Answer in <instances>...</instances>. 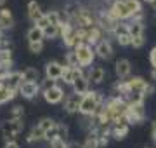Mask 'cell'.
<instances>
[{"mask_svg": "<svg viewBox=\"0 0 156 148\" xmlns=\"http://www.w3.org/2000/svg\"><path fill=\"white\" fill-rule=\"evenodd\" d=\"M102 103H104V96L99 91H89L87 94L82 96V103H80L78 113L82 117H92L94 112L99 108Z\"/></svg>", "mask_w": 156, "mask_h": 148, "instance_id": "obj_1", "label": "cell"}, {"mask_svg": "<svg viewBox=\"0 0 156 148\" xmlns=\"http://www.w3.org/2000/svg\"><path fill=\"white\" fill-rule=\"evenodd\" d=\"M24 129V122L23 119H5L0 122V132H2V136L7 139H14V138L23 132Z\"/></svg>", "mask_w": 156, "mask_h": 148, "instance_id": "obj_2", "label": "cell"}, {"mask_svg": "<svg viewBox=\"0 0 156 148\" xmlns=\"http://www.w3.org/2000/svg\"><path fill=\"white\" fill-rule=\"evenodd\" d=\"M59 30H61V35H59V37L62 39V44H64V47H68L69 51L75 49V47L80 44L78 39H76V26H75L71 21H62Z\"/></svg>", "mask_w": 156, "mask_h": 148, "instance_id": "obj_3", "label": "cell"}, {"mask_svg": "<svg viewBox=\"0 0 156 148\" xmlns=\"http://www.w3.org/2000/svg\"><path fill=\"white\" fill-rule=\"evenodd\" d=\"M73 51H75V54H76L80 68H87V66H90V65L94 63L95 52H94V49H92V46H89L87 42H80Z\"/></svg>", "mask_w": 156, "mask_h": 148, "instance_id": "obj_4", "label": "cell"}, {"mask_svg": "<svg viewBox=\"0 0 156 148\" xmlns=\"http://www.w3.org/2000/svg\"><path fill=\"white\" fill-rule=\"evenodd\" d=\"M108 12H109V16L113 19L122 21V23H127V21H130V17H132L127 4H125V0H116L111 7H108Z\"/></svg>", "mask_w": 156, "mask_h": 148, "instance_id": "obj_5", "label": "cell"}, {"mask_svg": "<svg viewBox=\"0 0 156 148\" xmlns=\"http://www.w3.org/2000/svg\"><path fill=\"white\" fill-rule=\"evenodd\" d=\"M127 124H140L146 119V110H144V103H137V105H128L127 113H125Z\"/></svg>", "mask_w": 156, "mask_h": 148, "instance_id": "obj_6", "label": "cell"}, {"mask_svg": "<svg viewBox=\"0 0 156 148\" xmlns=\"http://www.w3.org/2000/svg\"><path fill=\"white\" fill-rule=\"evenodd\" d=\"M113 37L116 39L118 46H122V47L132 46V37L128 33V23H122V21H120V23L116 24L115 31H113Z\"/></svg>", "mask_w": 156, "mask_h": 148, "instance_id": "obj_7", "label": "cell"}, {"mask_svg": "<svg viewBox=\"0 0 156 148\" xmlns=\"http://www.w3.org/2000/svg\"><path fill=\"white\" fill-rule=\"evenodd\" d=\"M42 96H44L45 103H49V105H59L64 101V89L61 86H54L42 92Z\"/></svg>", "mask_w": 156, "mask_h": 148, "instance_id": "obj_8", "label": "cell"}, {"mask_svg": "<svg viewBox=\"0 0 156 148\" xmlns=\"http://www.w3.org/2000/svg\"><path fill=\"white\" fill-rule=\"evenodd\" d=\"M94 52H95V56L101 57V59H111L113 54H115V49H113V44H111V40L109 39H104V40H101L99 44L94 47Z\"/></svg>", "mask_w": 156, "mask_h": 148, "instance_id": "obj_9", "label": "cell"}, {"mask_svg": "<svg viewBox=\"0 0 156 148\" xmlns=\"http://www.w3.org/2000/svg\"><path fill=\"white\" fill-rule=\"evenodd\" d=\"M62 70H64V65L59 61H47L45 65V77L54 82H59L62 77Z\"/></svg>", "mask_w": 156, "mask_h": 148, "instance_id": "obj_10", "label": "cell"}, {"mask_svg": "<svg viewBox=\"0 0 156 148\" xmlns=\"http://www.w3.org/2000/svg\"><path fill=\"white\" fill-rule=\"evenodd\" d=\"M130 72H132V63L128 61L127 57H120L115 63V73L120 80H127L130 77Z\"/></svg>", "mask_w": 156, "mask_h": 148, "instance_id": "obj_11", "label": "cell"}, {"mask_svg": "<svg viewBox=\"0 0 156 148\" xmlns=\"http://www.w3.org/2000/svg\"><path fill=\"white\" fill-rule=\"evenodd\" d=\"M21 84H23V75H21V72H17V70H12L11 73L2 80V86L7 87V89H11V91H16V92L19 91Z\"/></svg>", "mask_w": 156, "mask_h": 148, "instance_id": "obj_12", "label": "cell"}, {"mask_svg": "<svg viewBox=\"0 0 156 148\" xmlns=\"http://www.w3.org/2000/svg\"><path fill=\"white\" fill-rule=\"evenodd\" d=\"M19 96H23L24 99H35V98L40 94V86L37 82H23L19 91H17Z\"/></svg>", "mask_w": 156, "mask_h": 148, "instance_id": "obj_13", "label": "cell"}, {"mask_svg": "<svg viewBox=\"0 0 156 148\" xmlns=\"http://www.w3.org/2000/svg\"><path fill=\"white\" fill-rule=\"evenodd\" d=\"M80 103H82V96H80V94L71 92V94H66V96H64V105H62V108H64V112H66V113H69V115L78 113Z\"/></svg>", "mask_w": 156, "mask_h": 148, "instance_id": "obj_14", "label": "cell"}, {"mask_svg": "<svg viewBox=\"0 0 156 148\" xmlns=\"http://www.w3.org/2000/svg\"><path fill=\"white\" fill-rule=\"evenodd\" d=\"M71 87H73V92H75V94H80V96L87 94V92L90 91L89 77H87V75H80V77H76V79L73 80Z\"/></svg>", "mask_w": 156, "mask_h": 148, "instance_id": "obj_15", "label": "cell"}, {"mask_svg": "<svg viewBox=\"0 0 156 148\" xmlns=\"http://www.w3.org/2000/svg\"><path fill=\"white\" fill-rule=\"evenodd\" d=\"M101 40H104V30L101 28L99 24H94L92 28L87 30V44L89 46H97Z\"/></svg>", "mask_w": 156, "mask_h": 148, "instance_id": "obj_16", "label": "cell"}, {"mask_svg": "<svg viewBox=\"0 0 156 148\" xmlns=\"http://www.w3.org/2000/svg\"><path fill=\"white\" fill-rule=\"evenodd\" d=\"M26 11H28V17H30V21H31V23H37L38 19H42V17L45 16V12L42 11V7H40V4L37 2V0L28 2Z\"/></svg>", "mask_w": 156, "mask_h": 148, "instance_id": "obj_17", "label": "cell"}, {"mask_svg": "<svg viewBox=\"0 0 156 148\" xmlns=\"http://www.w3.org/2000/svg\"><path fill=\"white\" fill-rule=\"evenodd\" d=\"M87 77H89V82L90 84H95V86H99V84H102L104 82V79H106V70L102 68V66H92L90 68V72L87 73Z\"/></svg>", "mask_w": 156, "mask_h": 148, "instance_id": "obj_18", "label": "cell"}, {"mask_svg": "<svg viewBox=\"0 0 156 148\" xmlns=\"http://www.w3.org/2000/svg\"><path fill=\"white\" fill-rule=\"evenodd\" d=\"M128 82V87H130V92H142L144 94L146 92V87H147V80L142 79V77H130V79H127ZM146 96V94H144Z\"/></svg>", "mask_w": 156, "mask_h": 148, "instance_id": "obj_19", "label": "cell"}, {"mask_svg": "<svg viewBox=\"0 0 156 148\" xmlns=\"http://www.w3.org/2000/svg\"><path fill=\"white\" fill-rule=\"evenodd\" d=\"M14 26V16L9 9H0V30L5 31Z\"/></svg>", "mask_w": 156, "mask_h": 148, "instance_id": "obj_20", "label": "cell"}, {"mask_svg": "<svg viewBox=\"0 0 156 148\" xmlns=\"http://www.w3.org/2000/svg\"><path fill=\"white\" fill-rule=\"evenodd\" d=\"M128 131H130L128 124H115L111 125V138H115L116 141H122L128 136Z\"/></svg>", "mask_w": 156, "mask_h": 148, "instance_id": "obj_21", "label": "cell"}, {"mask_svg": "<svg viewBox=\"0 0 156 148\" xmlns=\"http://www.w3.org/2000/svg\"><path fill=\"white\" fill-rule=\"evenodd\" d=\"M23 75V82H40V70L35 68V66H26V68L21 72Z\"/></svg>", "mask_w": 156, "mask_h": 148, "instance_id": "obj_22", "label": "cell"}, {"mask_svg": "<svg viewBox=\"0 0 156 148\" xmlns=\"http://www.w3.org/2000/svg\"><path fill=\"white\" fill-rule=\"evenodd\" d=\"M26 39H28V44H38V42H44L45 37H44V30H40L38 26H31L26 33Z\"/></svg>", "mask_w": 156, "mask_h": 148, "instance_id": "obj_23", "label": "cell"}, {"mask_svg": "<svg viewBox=\"0 0 156 148\" xmlns=\"http://www.w3.org/2000/svg\"><path fill=\"white\" fill-rule=\"evenodd\" d=\"M128 33L132 39L144 37V23L140 21H128Z\"/></svg>", "mask_w": 156, "mask_h": 148, "instance_id": "obj_24", "label": "cell"}, {"mask_svg": "<svg viewBox=\"0 0 156 148\" xmlns=\"http://www.w3.org/2000/svg\"><path fill=\"white\" fill-rule=\"evenodd\" d=\"M44 138H45V132L40 129L38 125H33L31 131H30V134L26 136V141L28 143H38V141H44Z\"/></svg>", "mask_w": 156, "mask_h": 148, "instance_id": "obj_25", "label": "cell"}, {"mask_svg": "<svg viewBox=\"0 0 156 148\" xmlns=\"http://www.w3.org/2000/svg\"><path fill=\"white\" fill-rule=\"evenodd\" d=\"M16 96H17L16 91H11V89L4 87L2 86V82H0V106L5 105V103H9V101H12Z\"/></svg>", "mask_w": 156, "mask_h": 148, "instance_id": "obj_26", "label": "cell"}, {"mask_svg": "<svg viewBox=\"0 0 156 148\" xmlns=\"http://www.w3.org/2000/svg\"><path fill=\"white\" fill-rule=\"evenodd\" d=\"M64 66H69V68H78L80 65H78V59H76V54H75V51H68L66 54H64V63H62Z\"/></svg>", "mask_w": 156, "mask_h": 148, "instance_id": "obj_27", "label": "cell"}, {"mask_svg": "<svg viewBox=\"0 0 156 148\" xmlns=\"http://www.w3.org/2000/svg\"><path fill=\"white\" fill-rule=\"evenodd\" d=\"M125 4H127L128 11H130V14H132V16H135V14L142 12V2H140V0H125Z\"/></svg>", "mask_w": 156, "mask_h": 148, "instance_id": "obj_28", "label": "cell"}, {"mask_svg": "<svg viewBox=\"0 0 156 148\" xmlns=\"http://www.w3.org/2000/svg\"><path fill=\"white\" fill-rule=\"evenodd\" d=\"M73 80H75V68L64 66V70H62V77H61V82H64L66 86H71Z\"/></svg>", "mask_w": 156, "mask_h": 148, "instance_id": "obj_29", "label": "cell"}, {"mask_svg": "<svg viewBox=\"0 0 156 148\" xmlns=\"http://www.w3.org/2000/svg\"><path fill=\"white\" fill-rule=\"evenodd\" d=\"M59 35H61V30H59V26H54V24H49L47 28L44 30V37L45 39H59Z\"/></svg>", "mask_w": 156, "mask_h": 148, "instance_id": "obj_30", "label": "cell"}, {"mask_svg": "<svg viewBox=\"0 0 156 148\" xmlns=\"http://www.w3.org/2000/svg\"><path fill=\"white\" fill-rule=\"evenodd\" d=\"M57 122L54 119H50V117H44V119H40L38 122H37V125H38L40 129H42V131H49L50 127H54V125H56Z\"/></svg>", "mask_w": 156, "mask_h": 148, "instance_id": "obj_31", "label": "cell"}, {"mask_svg": "<svg viewBox=\"0 0 156 148\" xmlns=\"http://www.w3.org/2000/svg\"><path fill=\"white\" fill-rule=\"evenodd\" d=\"M24 117V106L23 105H14L9 110V119H23Z\"/></svg>", "mask_w": 156, "mask_h": 148, "instance_id": "obj_32", "label": "cell"}, {"mask_svg": "<svg viewBox=\"0 0 156 148\" xmlns=\"http://www.w3.org/2000/svg\"><path fill=\"white\" fill-rule=\"evenodd\" d=\"M82 145H83V148H99V143H97V138L94 132H89V136L85 138V141Z\"/></svg>", "mask_w": 156, "mask_h": 148, "instance_id": "obj_33", "label": "cell"}, {"mask_svg": "<svg viewBox=\"0 0 156 148\" xmlns=\"http://www.w3.org/2000/svg\"><path fill=\"white\" fill-rule=\"evenodd\" d=\"M0 65H12V51L0 49Z\"/></svg>", "mask_w": 156, "mask_h": 148, "instance_id": "obj_34", "label": "cell"}, {"mask_svg": "<svg viewBox=\"0 0 156 148\" xmlns=\"http://www.w3.org/2000/svg\"><path fill=\"white\" fill-rule=\"evenodd\" d=\"M38 86H40V92H44V91H47V89H50V87L57 86V82H54V80H50V79L45 77L44 80H40L38 82Z\"/></svg>", "mask_w": 156, "mask_h": 148, "instance_id": "obj_35", "label": "cell"}, {"mask_svg": "<svg viewBox=\"0 0 156 148\" xmlns=\"http://www.w3.org/2000/svg\"><path fill=\"white\" fill-rule=\"evenodd\" d=\"M28 49L31 54H42V51H44V42H38V44H28Z\"/></svg>", "mask_w": 156, "mask_h": 148, "instance_id": "obj_36", "label": "cell"}, {"mask_svg": "<svg viewBox=\"0 0 156 148\" xmlns=\"http://www.w3.org/2000/svg\"><path fill=\"white\" fill-rule=\"evenodd\" d=\"M49 145H50L49 148H68V141L66 139H61V138H56V139L50 141Z\"/></svg>", "mask_w": 156, "mask_h": 148, "instance_id": "obj_37", "label": "cell"}, {"mask_svg": "<svg viewBox=\"0 0 156 148\" xmlns=\"http://www.w3.org/2000/svg\"><path fill=\"white\" fill-rule=\"evenodd\" d=\"M57 138H61V139H66L68 138V125L64 124H57Z\"/></svg>", "mask_w": 156, "mask_h": 148, "instance_id": "obj_38", "label": "cell"}, {"mask_svg": "<svg viewBox=\"0 0 156 148\" xmlns=\"http://www.w3.org/2000/svg\"><path fill=\"white\" fill-rule=\"evenodd\" d=\"M146 44V39L144 37H139V39H132V47L134 49H140V47Z\"/></svg>", "mask_w": 156, "mask_h": 148, "instance_id": "obj_39", "label": "cell"}, {"mask_svg": "<svg viewBox=\"0 0 156 148\" xmlns=\"http://www.w3.org/2000/svg\"><path fill=\"white\" fill-rule=\"evenodd\" d=\"M49 19H47V16H44L42 17V19H38V21H37V23H35V26H38L40 30H45L47 28V26H49Z\"/></svg>", "mask_w": 156, "mask_h": 148, "instance_id": "obj_40", "label": "cell"}, {"mask_svg": "<svg viewBox=\"0 0 156 148\" xmlns=\"http://www.w3.org/2000/svg\"><path fill=\"white\" fill-rule=\"evenodd\" d=\"M149 63H151L153 68H156V47H153L149 52Z\"/></svg>", "mask_w": 156, "mask_h": 148, "instance_id": "obj_41", "label": "cell"}, {"mask_svg": "<svg viewBox=\"0 0 156 148\" xmlns=\"http://www.w3.org/2000/svg\"><path fill=\"white\" fill-rule=\"evenodd\" d=\"M4 148H21V146H19V143H17L16 139H7V141L4 143Z\"/></svg>", "mask_w": 156, "mask_h": 148, "instance_id": "obj_42", "label": "cell"}, {"mask_svg": "<svg viewBox=\"0 0 156 148\" xmlns=\"http://www.w3.org/2000/svg\"><path fill=\"white\" fill-rule=\"evenodd\" d=\"M146 98L147 96H153V94H154V84H151V82H147V87H146Z\"/></svg>", "mask_w": 156, "mask_h": 148, "instance_id": "obj_43", "label": "cell"}, {"mask_svg": "<svg viewBox=\"0 0 156 148\" xmlns=\"http://www.w3.org/2000/svg\"><path fill=\"white\" fill-rule=\"evenodd\" d=\"M68 148H83V145H82V143L73 141V143H68Z\"/></svg>", "mask_w": 156, "mask_h": 148, "instance_id": "obj_44", "label": "cell"}, {"mask_svg": "<svg viewBox=\"0 0 156 148\" xmlns=\"http://www.w3.org/2000/svg\"><path fill=\"white\" fill-rule=\"evenodd\" d=\"M151 79H153V82H156V68L151 70Z\"/></svg>", "mask_w": 156, "mask_h": 148, "instance_id": "obj_45", "label": "cell"}, {"mask_svg": "<svg viewBox=\"0 0 156 148\" xmlns=\"http://www.w3.org/2000/svg\"><path fill=\"white\" fill-rule=\"evenodd\" d=\"M151 129H153V134H156V119L151 122Z\"/></svg>", "mask_w": 156, "mask_h": 148, "instance_id": "obj_46", "label": "cell"}, {"mask_svg": "<svg viewBox=\"0 0 156 148\" xmlns=\"http://www.w3.org/2000/svg\"><path fill=\"white\" fill-rule=\"evenodd\" d=\"M140 2H144V4H149V6H151V4H153L154 0H140Z\"/></svg>", "mask_w": 156, "mask_h": 148, "instance_id": "obj_47", "label": "cell"}, {"mask_svg": "<svg viewBox=\"0 0 156 148\" xmlns=\"http://www.w3.org/2000/svg\"><path fill=\"white\" fill-rule=\"evenodd\" d=\"M151 6H153V9H154V12H156V0L153 2V4H151Z\"/></svg>", "mask_w": 156, "mask_h": 148, "instance_id": "obj_48", "label": "cell"}, {"mask_svg": "<svg viewBox=\"0 0 156 148\" xmlns=\"http://www.w3.org/2000/svg\"><path fill=\"white\" fill-rule=\"evenodd\" d=\"M153 24H156V12H154V16H153Z\"/></svg>", "mask_w": 156, "mask_h": 148, "instance_id": "obj_49", "label": "cell"}, {"mask_svg": "<svg viewBox=\"0 0 156 148\" xmlns=\"http://www.w3.org/2000/svg\"><path fill=\"white\" fill-rule=\"evenodd\" d=\"M5 2H7V0H0V7L4 6V4H5Z\"/></svg>", "mask_w": 156, "mask_h": 148, "instance_id": "obj_50", "label": "cell"}, {"mask_svg": "<svg viewBox=\"0 0 156 148\" xmlns=\"http://www.w3.org/2000/svg\"><path fill=\"white\" fill-rule=\"evenodd\" d=\"M4 39V31H2V30H0V40Z\"/></svg>", "mask_w": 156, "mask_h": 148, "instance_id": "obj_51", "label": "cell"}, {"mask_svg": "<svg viewBox=\"0 0 156 148\" xmlns=\"http://www.w3.org/2000/svg\"><path fill=\"white\" fill-rule=\"evenodd\" d=\"M153 139H154V143H156V134H153Z\"/></svg>", "mask_w": 156, "mask_h": 148, "instance_id": "obj_52", "label": "cell"}]
</instances>
